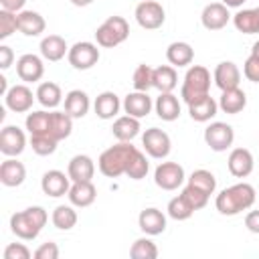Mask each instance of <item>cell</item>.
Instances as JSON below:
<instances>
[{
	"mask_svg": "<svg viewBox=\"0 0 259 259\" xmlns=\"http://www.w3.org/2000/svg\"><path fill=\"white\" fill-rule=\"evenodd\" d=\"M32 255H34V259H57L59 257V245L53 241H47Z\"/></svg>",
	"mask_w": 259,
	"mask_h": 259,
	"instance_id": "obj_48",
	"label": "cell"
},
{
	"mask_svg": "<svg viewBox=\"0 0 259 259\" xmlns=\"http://www.w3.org/2000/svg\"><path fill=\"white\" fill-rule=\"evenodd\" d=\"M212 79L221 91L233 89V87H239V83H241V71L233 61H221L214 69Z\"/></svg>",
	"mask_w": 259,
	"mask_h": 259,
	"instance_id": "obj_19",
	"label": "cell"
},
{
	"mask_svg": "<svg viewBox=\"0 0 259 259\" xmlns=\"http://www.w3.org/2000/svg\"><path fill=\"white\" fill-rule=\"evenodd\" d=\"M154 109H156V115L162 121H174V119L180 117V101L172 91L170 93H160L154 101Z\"/></svg>",
	"mask_w": 259,
	"mask_h": 259,
	"instance_id": "obj_26",
	"label": "cell"
},
{
	"mask_svg": "<svg viewBox=\"0 0 259 259\" xmlns=\"http://www.w3.org/2000/svg\"><path fill=\"white\" fill-rule=\"evenodd\" d=\"M93 109H95V115L99 119H113L121 109V101L113 91H103L95 97Z\"/></svg>",
	"mask_w": 259,
	"mask_h": 259,
	"instance_id": "obj_23",
	"label": "cell"
},
{
	"mask_svg": "<svg viewBox=\"0 0 259 259\" xmlns=\"http://www.w3.org/2000/svg\"><path fill=\"white\" fill-rule=\"evenodd\" d=\"M99 57H101V55H99L97 45H93V42H89V40H79V42H75L73 47H69V55H67L69 65H71L73 69H77V71H87V69L95 67L97 61H99Z\"/></svg>",
	"mask_w": 259,
	"mask_h": 259,
	"instance_id": "obj_6",
	"label": "cell"
},
{
	"mask_svg": "<svg viewBox=\"0 0 259 259\" xmlns=\"http://www.w3.org/2000/svg\"><path fill=\"white\" fill-rule=\"evenodd\" d=\"M136 22L146 28V30H156L164 24L166 20V12H164V6L156 0H142L138 6H136Z\"/></svg>",
	"mask_w": 259,
	"mask_h": 259,
	"instance_id": "obj_7",
	"label": "cell"
},
{
	"mask_svg": "<svg viewBox=\"0 0 259 259\" xmlns=\"http://www.w3.org/2000/svg\"><path fill=\"white\" fill-rule=\"evenodd\" d=\"M152 85L160 91V93H170L176 89L178 85V73L176 67L172 65H160L152 71Z\"/></svg>",
	"mask_w": 259,
	"mask_h": 259,
	"instance_id": "obj_29",
	"label": "cell"
},
{
	"mask_svg": "<svg viewBox=\"0 0 259 259\" xmlns=\"http://www.w3.org/2000/svg\"><path fill=\"white\" fill-rule=\"evenodd\" d=\"M255 12H257V20H259V6H257V8H255Z\"/></svg>",
	"mask_w": 259,
	"mask_h": 259,
	"instance_id": "obj_56",
	"label": "cell"
},
{
	"mask_svg": "<svg viewBox=\"0 0 259 259\" xmlns=\"http://www.w3.org/2000/svg\"><path fill=\"white\" fill-rule=\"evenodd\" d=\"M57 140L49 134H36V136H30V148L36 156H51L55 154L57 150Z\"/></svg>",
	"mask_w": 259,
	"mask_h": 259,
	"instance_id": "obj_42",
	"label": "cell"
},
{
	"mask_svg": "<svg viewBox=\"0 0 259 259\" xmlns=\"http://www.w3.org/2000/svg\"><path fill=\"white\" fill-rule=\"evenodd\" d=\"M34 99H36V93H32L30 87L24 85V83L12 85V87L6 91V95H4L6 107H8L10 111H14V113H26V111H30Z\"/></svg>",
	"mask_w": 259,
	"mask_h": 259,
	"instance_id": "obj_11",
	"label": "cell"
},
{
	"mask_svg": "<svg viewBox=\"0 0 259 259\" xmlns=\"http://www.w3.org/2000/svg\"><path fill=\"white\" fill-rule=\"evenodd\" d=\"M142 146H144V152L150 156V158H156V160H164L170 150H172V142H170V136L160 130V127H150L142 134Z\"/></svg>",
	"mask_w": 259,
	"mask_h": 259,
	"instance_id": "obj_8",
	"label": "cell"
},
{
	"mask_svg": "<svg viewBox=\"0 0 259 259\" xmlns=\"http://www.w3.org/2000/svg\"><path fill=\"white\" fill-rule=\"evenodd\" d=\"M227 166H229V172L235 178H247L255 168V160H253V154L247 148H235L229 154Z\"/></svg>",
	"mask_w": 259,
	"mask_h": 259,
	"instance_id": "obj_16",
	"label": "cell"
},
{
	"mask_svg": "<svg viewBox=\"0 0 259 259\" xmlns=\"http://www.w3.org/2000/svg\"><path fill=\"white\" fill-rule=\"evenodd\" d=\"M208 89H210V73H208V69L202 67V65L188 67V71L184 75V81H182V89H180L182 101L188 105V103L208 95Z\"/></svg>",
	"mask_w": 259,
	"mask_h": 259,
	"instance_id": "obj_4",
	"label": "cell"
},
{
	"mask_svg": "<svg viewBox=\"0 0 259 259\" xmlns=\"http://www.w3.org/2000/svg\"><path fill=\"white\" fill-rule=\"evenodd\" d=\"M245 227H247L251 233L259 235V208H257V210H249V212L245 214Z\"/></svg>",
	"mask_w": 259,
	"mask_h": 259,
	"instance_id": "obj_50",
	"label": "cell"
},
{
	"mask_svg": "<svg viewBox=\"0 0 259 259\" xmlns=\"http://www.w3.org/2000/svg\"><path fill=\"white\" fill-rule=\"evenodd\" d=\"M65 55H69V47H67V40L59 34H49L40 40V57L45 61H51V63H57L61 61Z\"/></svg>",
	"mask_w": 259,
	"mask_h": 259,
	"instance_id": "obj_25",
	"label": "cell"
},
{
	"mask_svg": "<svg viewBox=\"0 0 259 259\" xmlns=\"http://www.w3.org/2000/svg\"><path fill=\"white\" fill-rule=\"evenodd\" d=\"M12 61H14V53H12V49H10L8 45H0V69H2V71L10 69Z\"/></svg>",
	"mask_w": 259,
	"mask_h": 259,
	"instance_id": "obj_49",
	"label": "cell"
},
{
	"mask_svg": "<svg viewBox=\"0 0 259 259\" xmlns=\"http://www.w3.org/2000/svg\"><path fill=\"white\" fill-rule=\"evenodd\" d=\"M140 119L138 117H132V115H119L115 117L113 125H111V134L117 142H132L138 134H140Z\"/></svg>",
	"mask_w": 259,
	"mask_h": 259,
	"instance_id": "obj_28",
	"label": "cell"
},
{
	"mask_svg": "<svg viewBox=\"0 0 259 259\" xmlns=\"http://www.w3.org/2000/svg\"><path fill=\"white\" fill-rule=\"evenodd\" d=\"M130 255H132L134 259H156V257H158V247H156V243L150 239V235H148V237H140V239H136V241L132 243Z\"/></svg>",
	"mask_w": 259,
	"mask_h": 259,
	"instance_id": "obj_38",
	"label": "cell"
},
{
	"mask_svg": "<svg viewBox=\"0 0 259 259\" xmlns=\"http://www.w3.org/2000/svg\"><path fill=\"white\" fill-rule=\"evenodd\" d=\"M121 107H123V111H125L127 115L142 119V117H146V115L152 111L154 101H152V97L148 95V91H134V93H127V95L123 97Z\"/></svg>",
	"mask_w": 259,
	"mask_h": 259,
	"instance_id": "obj_17",
	"label": "cell"
},
{
	"mask_svg": "<svg viewBox=\"0 0 259 259\" xmlns=\"http://www.w3.org/2000/svg\"><path fill=\"white\" fill-rule=\"evenodd\" d=\"M225 6H229V8H241L243 4H245V0H221Z\"/></svg>",
	"mask_w": 259,
	"mask_h": 259,
	"instance_id": "obj_52",
	"label": "cell"
},
{
	"mask_svg": "<svg viewBox=\"0 0 259 259\" xmlns=\"http://www.w3.org/2000/svg\"><path fill=\"white\" fill-rule=\"evenodd\" d=\"M217 111H219V101H214V97H210V93L200 97V99H196V101H192V103H188V113L198 123L210 121L217 115Z\"/></svg>",
	"mask_w": 259,
	"mask_h": 259,
	"instance_id": "obj_24",
	"label": "cell"
},
{
	"mask_svg": "<svg viewBox=\"0 0 259 259\" xmlns=\"http://www.w3.org/2000/svg\"><path fill=\"white\" fill-rule=\"evenodd\" d=\"M30 249L24 243H10L4 249V259H30Z\"/></svg>",
	"mask_w": 259,
	"mask_h": 259,
	"instance_id": "obj_46",
	"label": "cell"
},
{
	"mask_svg": "<svg viewBox=\"0 0 259 259\" xmlns=\"http://www.w3.org/2000/svg\"><path fill=\"white\" fill-rule=\"evenodd\" d=\"M51 221L59 231H71L77 225V210L73 208V204H59L53 210Z\"/></svg>",
	"mask_w": 259,
	"mask_h": 259,
	"instance_id": "obj_36",
	"label": "cell"
},
{
	"mask_svg": "<svg viewBox=\"0 0 259 259\" xmlns=\"http://www.w3.org/2000/svg\"><path fill=\"white\" fill-rule=\"evenodd\" d=\"M204 142L212 152H227L235 142V132L225 121H212L204 130Z\"/></svg>",
	"mask_w": 259,
	"mask_h": 259,
	"instance_id": "obj_10",
	"label": "cell"
},
{
	"mask_svg": "<svg viewBox=\"0 0 259 259\" xmlns=\"http://www.w3.org/2000/svg\"><path fill=\"white\" fill-rule=\"evenodd\" d=\"M251 55H255V57L259 59V40L253 42V47H251Z\"/></svg>",
	"mask_w": 259,
	"mask_h": 259,
	"instance_id": "obj_55",
	"label": "cell"
},
{
	"mask_svg": "<svg viewBox=\"0 0 259 259\" xmlns=\"http://www.w3.org/2000/svg\"><path fill=\"white\" fill-rule=\"evenodd\" d=\"M24 125L28 130L30 136H36V134H49L51 132V111H32L26 115L24 119Z\"/></svg>",
	"mask_w": 259,
	"mask_h": 259,
	"instance_id": "obj_37",
	"label": "cell"
},
{
	"mask_svg": "<svg viewBox=\"0 0 259 259\" xmlns=\"http://www.w3.org/2000/svg\"><path fill=\"white\" fill-rule=\"evenodd\" d=\"M257 200V192L251 184L247 182H239V184H233L225 190H221L217 194V200H214V206L221 214L225 217H235L243 210H249Z\"/></svg>",
	"mask_w": 259,
	"mask_h": 259,
	"instance_id": "obj_1",
	"label": "cell"
},
{
	"mask_svg": "<svg viewBox=\"0 0 259 259\" xmlns=\"http://www.w3.org/2000/svg\"><path fill=\"white\" fill-rule=\"evenodd\" d=\"M188 184H192V186L204 190L206 194H214V190H217V178H214V174H212L210 170H204V168L194 170V172L188 176Z\"/></svg>",
	"mask_w": 259,
	"mask_h": 259,
	"instance_id": "obj_39",
	"label": "cell"
},
{
	"mask_svg": "<svg viewBox=\"0 0 259 259\" xmlns=\"http://www.w3.org/2000/svg\"><path fill=\"white\" fill-rule=\"evenodd\" d=\"M47 28V22L42 18V14L34 12V10H20L18 12V30L24 36H40Z\"/></svg>",
	"mask_w": 259,
	"mask_h": 259,
	"instance_id": "obj_27",
	"label": "cell"
},
{
	"mask_svg": "<svg viewBox=\"0 0 259 259\" xmlns=\"http://www.w3.org/2000/svg\"><path fill=\"white\" fill-rule=\"evenodd\" d=\"M24 4H26V0H0L2 10H10V12H16V14L24 8Z\"/></svg>",
	"mask_w": 259,
	"mask_h": 259,
	"instance_id": "obj_51",
	"label": "cell"
},
{
	"mask_svg": "<svg viewBox=\"0 0 259 259\" xmlns=\"http://www.w3.org/2000/svg\"><path fill=\"white\" fill-rule=\"evenodd\" d=\"M186 174L178 162H160L154 170V182L162 190H176L184 184Z\"/></svg>",
	"mask_w": 259,
	"mask_h": 259,
	"instance_id": "obj_9",
	"label": "cell"
},
{
	"mask_svg": "<svg viewBox=\"0 0 259 259\" xmlns=\"http://www.w3.org/2000/svg\"><path fill=\"white\" fill-rule=\"evenodd\" d=\"M18 30V14L10 10H0V40H6Z\"/></svg>",
	"mask_w": 259,
	"mask_h": 259,
	"instance_id": "obj_45",
	"label": "cell"
},
{
	"mask_svg": "<svg viewBox=\"0 0 259 259\" xmlns=\"http://www.w3.org/2000/svg\"><path fill=\"white\" fill-rule=\"evenodd\" d=\"M247 105V95L241 87H233V89H225L221 99H219V109L229 113V115H237L239 111H243Z\"/></svg>",
	"mask_w": 259,
	"mask_h": 259,
	"instance_id": "obj_30",
	"label": "cell"
},
{
	"mask_svg": "<svg viewBox=\"0 0 259 259\" xmlns=\"http://www.w3.org/2000/svg\"><path fill=\"white\" fill-rule=\"evenodd\" d=\"M130 36V24L123 16H109L95 30V40L103 49H113Z\"/></svg>",
	"mask_w": 259,
	"mask_h": 259,
	"instance_id": "obj_5",
	"label": "cell"
},
{
	"mask_svg": "<svg viewBox=\"0 0 259 259\" xmlns=\"http://www.w3.org/2000/svg\"><path fill=\"white\" fill-rule=\"evenodd\" d=\"M243 75L253 81V83H259V59L255 55H249L247 61L243 63Z\"/></svg>",
	"mask_w": 259,
	"mask_h": 259,
	"instance_id": "obj_47",
	"label": "cell"
},
{
	"mask_svg": "<svg viewBox=\"0 0 259 259\" xmlns=\"http://www.w3.org/2000/svg\"><path fill=\"white\" fill-rule=\"evenodd\" d=\"M47 221H49V214L42 206H28L10 217V231L22 241H32L38 237Z\"/></svg>",
	"mask_w": 259,
	"mask_h": 259,
	"instance_id": "obj_3",
	"label": "cell"
},
{
	"mask_svg": "<svg viewBox=\"0 0 259 259\" xmlns=\"http://www.w3.org/2000/svg\"><path fill=\"white\" fill-rule=\"evenodd\" d=\"M73 132V117L67 111H51V132L49 136H53L57 142L67 140Z\"/></svg>",
	"mask_w": 259,
	"mask_h": 259,
	"instance_id": "obj_34",
	"label": "cell"
},
{
	"mask_svg": "<svg viewBox=\"0 0 259 259\" xmlns=\"http://www.w3.org/2000/svg\"><path fill=\"white\" fill-rule=\"evenodd\" d=\"M180 194L188 200V204H190L194 210L204 208V206L208 204V198H210V194H206L204 190H200V188H196V186H192V184H186Z\"/></svg>",
	"mask_w": 259,
	"mask_h": 259,
	"instance_id": "obj_43",
	"label": "cell"
},
{
	"mask_svg": "<svg viewBox=\"0 0 259 259\" xmlns=\"http://www.w3.org/2000/svg\"><path fill=\"white\" fill-rule=\"evenodd\" d=\"M168 217L170 219H174V221H186V219H190L192 214H194V208L188 204V200L182 196V194H178V196H174L170 202H168Z\"/></svg>",
	"mask_w": 259,
	"mask_h": 259,
	"instance_id": "obj_41",
	"label": "cell"
},
{
	"mask_svg": "<svg viewBox=\"0 0 259 259\" xmlns=\"http://www.w3.org/2000/svg\"><path fill=\"white\" fill-rule=\"evenodd\" d=\"M91 107V101H89V95L81 89H73L65 95V111L73 117V119H81L87 115Z\"/></svg>",
	"mask_w": 259,
	"mask_h": 259,
	"instance_id": "obj_31",
	"label": "cell"
},
{
	"mask_svg": "<svg viewBox=\"0 0 259 259\" xmlns=\"http://www.w3.org/2000/svg\"><path fill=\"white\" fill-rule=\"evenodd\" d=\"M26 148V136L18 125H4L0 132V152L8 158H16Z\"/></svg>",
	"mask_w": 259,
	"mask_h": 259,
	"instance_id": "obj_12",
	"label": "cell"
},
{
	"mask_svg": "<svg viewBox=\"0 0 259 259\" xmlns=\"http://www.w3.org/2000/svg\"><path fill=\"white\" fill-rule=\"evenodd\" d=\"M136 150L138 148L132 146V142H117L115 146H109L107 150L101 152V156L97 160L99 172L107 178H117V176L125 174Z\"/></svg>",
	"mask_w": 259,
	"mask_h": 259,
	"instance_id": "obj_2",
	"label": "cell"
},
{
	"mask_svg": "<svg viewBox=\"0 0 259 259\" xmlns=\"http://www.w3.org/2000/svg\"><path fill=\"white\" fill-rule=\"evenodd\" d=\"M152 71L154 69L150 65H146V63H142V65L136 67L134 77H132V83H134V89L136 91H148L150 87H154L152 85Z\"/></svg>",
	"mask_w": 259,
	"mask_h": 259,
	"instance_id": "obj_44",
	"label": "cell"
},
{
	"mask_svg": "<svg viewBox=\"0 0 259 259\" xmlns=\"http://www.w3.org/2000/svg\"><path fill=\"white\" fill-rule=\"evenodd\" d=\"M148 170H150V162H148L146 154L140 152V150H136L134 156H132V160H130V166L125 170V176H130L132 180H142V178H146Z\"/></svg>",
	"mask_w": 259,
	"mask_h": 259,
	"instance_id": "obj_40",
	"label": "cell"
},
{
	"mask_svg": "<svg viewBox=\"0 0 259 259\" xmlns=\"http://www.w3.org/2000/svg\"><path fill=\"white\" fill-rule=\"evenodd\" d=\"M91 2H93V0H71V4H73V6H79V8H81V6H89Z\"/></svg>",
	"mask_w": 259,
	"mask_h": 259,
	"instance_id": "obj_53",
	"label": "cell"
},
{
	"mask_svg": "<svg viewBox=\"0 0 259 259\" xmlns=\"http://www.w3.org/2000/svg\"><path fill=\"white\" fill-rule=\"evenodd\" d=\"M138 225L142 229V233L150 235V237H156V235H162L166 231V214L156 208V206H150V208H144L138 217Z\"/></svg>",
	"mask_w": 259,
	"mask_h": 259,
	"instance_id": "obj_18",
	"label": "cell"
},
{
	"mask_svg": "<svg viewBox=\"0 0 259 259\" xmlns=\"http://www.w3.org/2000/svg\"><path fill=\"white\" fill-rule=\"evenodd\" d=\"M233 24L243 34H257L259 32V20H257L255 8L239 10L237 14H233Z\"/></svg>",
	"mask_w": 259,
	"mask_h": 259,
	"instance_id": "obj_35",
	"label": "cell"
},
{
	"mask_svg": "<svg viewBox=\"0 0 259 259\" xmlns=\"http://www.w3.org/2000/svg\"><path fill=\"white\" fill-rule=\"evenodd\" d=\"M8 89H10V87L6 85V77H0V91H2V95H6Z\"/></svg>",
	"mask_w": 259,
	"mask_h": 259,
	"instance_id": "obj_54",
	"label": "cell"
},
{
	"mask_svg": "<svg viewBox=\"0 0 259 259\" xmlns=\"http://www.w3.org/2000/svg\"><path fill=\"white\" fill-rule=\"evenodd\" d=\"M40 188L47 196L51 198H61L65 194H69L71 188V178L69 174L61 172V170H47L40 178Z\"/></svg>",
	"mask_w": 259,
	"mask_h": 259,
	"instance_id": "obj_13",
	"label": "cell"
},
{
	"mask_svg": "<svg viewBox=\"0 0 259 259\" xmlns=\"http://www.w3.org/2000/svg\"><path fill=\"white\" fill-rule=\"evenodd\" d=\"M166 59L172 67H188L194 61V49L184 40H174L166 49Z\"/></svg>",
	"mask_w": 259,
	"mask_h": 259,
	"instance_id": "obj_32",
	"label": "cell"
},
{
	"mask_svg": "<svg viewBox=\"0 0 259 259\" xmlns=\"http://www.w3.org/2000/svg\"><path fill=\"white\" fill-rule=\"evenodd\" d=\"M229 20H231V12L229 6H225L223 2H210L202 8L200 22L206 30H221L229 24Z\"/></svg>",
	"mask_w": 259,
	"mask_h": 259,
	"instance_id": "obj_14",
	"label": "cell"
},
{
	"mask_svg": "<svg viewBox=\"0 0 259 259\" xmlns=\"http://www.w3.org/2000/svg\"><path fill=\"white\" fill-rule=\"evenodd\" d=\"M67 174L71 182H81V180H91L95 174V162L87 154H77L69 160Z\"/></svg>",
	"mask_w": 259,
	"mask_h": 259,
	"instance_id": "obj_22",
	"label": "cell"
},
{
	"mask_svg": "<svg viewBox=\"0 0 259 259\" xmlns=\"http://www.w3.org/2000/svg\"><path fill=\"white\" fill-rule=\"evenodd\" d=\"M16 75L20 77V81L24 83H36L42 79L45 75V65L42 59L38 55L26 53L16 61Z\"/></svg>",
	"mask_w": 259,
	"mask_h": 259,
	"instance_id": "obj_15",
	"label": "cell"
},
{
	"mask_svg": "<svg viewBox=\"0 0 259 259\" xmlns=\"http://www.w3.org/2000/svg\"><path fill=\"white\" fill-rule=\"evenodd\" d=\"M36 101L45 107V109H55L61 101H63V91L57 83L53 81H45L36 87Z\"/></svg>",
	"mask_w": 259,
	"mask_h": 259,
	"instance_id": "obj_33",
	"label": "cell"
},
{
	"mask_svg": "<svg viewBox=\"0 0 259 259\" xmlns=\"http://www.w3.org/2000/svg\"><path fill=\"white\" fill-rule=\"evenodd\" d=\"M26 178V168L22 162H18L16 158H6L0 164V182L8 188H16L24 182Z\"/></svg>",
	"mask_w": 259,
	"mask_h": 259,
	"instance_id": "obj_21",
	"label": "cell"
},
{
	"mask_svg": "<svg viewBox=\"0 0 259 259\" xmlns=\"http://www.w3.org/2000/svg\"><path fill=\"white\" fill-rule=\"evenodd\" d=\"M69 202L73 206H79V208H85V206H91L97 198V188L91 180H81V182H73L71 188H69Z\"/></svg>",
	"mask_w": 259,
	"mask_h": 259,
	"instance_id": "obj_20",
	"label": "cell"
}]
</instances>
